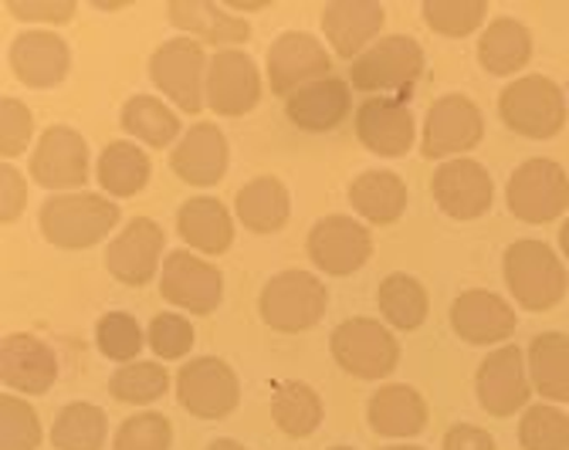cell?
Masks as SVG:
<instances>
[{
	"label": "cell",
	"instance_id": "obj_8",
	"mask_svg": "<svg viewBox=\"0 0 569 450\" xmlns=\"http://www.w3.org/2000/svg\"><path fill=\"white\" fill-rule=\"evenodd\" d=\"M569 203V180L552 160H529L509 180V207L526 223H549Z\"/></svg>",
	"mask_w": 569,
	"mask_h": 450
},
{
	"label": "cell",
	"instance_id": "obj_29",
	"mask_svg": "<svg viewBox=\"0 0 569 450\" xmlns=\"http://www.w3.org/2000/svg\"><path fill=\"white\" fill-rule=\"evenodd\" d=\"M370 423L383 437H413L427 427V403L410 387H383L370 400Z\"/></svg>",
	"mask_w": 569,
	"mask_h": 450
},
{
	"label": "cell",
	"instance_id": "obj_4",
	"mask_svg": "<svg viewBox=\"0 0 569 450\" xmlns=\"http://www.w3.org/2000/svg\"><path fill=\"white\" fill-rule=\"evenodd\" d=\"M332 356L356 380H383L400 359V346L377 319H346L332 332Z\"/></svg>",
	"mask_w": 569,
	"mask_h": 450
},
{
	"label": "cell",
	"instance_id": "obj_10",
	"mask_svg": "<svg viewBox=\"0 0 569 450\" xmlns=\"http://www.w3.org/2000/svg\"><path fill=\"white\" fill-rule=\"evenodd\" d=\"M481 136H485V122L478 106L465 96H445L427 112L420 149L423 157L445 160L455 153H468V149L481 142Z\"/></svg>",
	"mask_w": 569,
	"mask_h": 450
},
{
	"label": "cell",
	"instance_id": "obj_47",
	"mask_svg": "<svg viewBox=\"0 0 569 450\" xmlns=\"http://www.w3.org/2000/svg\"><path fill=\"white\" fill-rule=\"evenodd\" d=\"M24 200H28V187L21 173L11 163H4L0 167V220L4 223L18 220V213L24 210Z\"/></svg>",
	"mask_w": 569,
	"mask_h": 450
},
{
	"label": "cell",
	"instance_id": "obj_15",
	"mask_svg": "<svg viewBox=\"0 0 569 450\" xmlns=\"http://www.w3.org/2000/svg\"><path fill=\"white\" fill-rule=\"evenodd\" d=\"M258 68L241 51H218L207 68V106L218 116H244L258 106Z\"/></svg>",
	"mask_w": 569,
	"mask_h": 450
},
{
	"label": "cell",
	"instance_id": "obj_33",
	"mask_svg": "<svg viewBox=\"0 0 569 450\" xmlns=\"http://www.w3.org/2000/svg\"><path fill=\"white\" fill-rule=\"evenodd\" d=\"M150 180V157L132 142H112L99 160V183L112 197H136Z\"/></svg>",
	"mask_w": 569,
	"mask_h": 450
},
{
	"label": "cell",
	"instance_id": "obj_34",
	"mask_svg": "<svg viewBox=\"0 0 569 450\" xmlns=\"http://www.w3.org/2000/svg\"><path fill=\"white\" fill-rule=\"evenodd\" d=\"M106 433V413L96 403H68L54 420L51 443L58 450H102Z\"/></svg>",
	"mask_w": 569,
	"mask_h": 450
},
{
	"label": "cell",
	"instance_id": "obj_42",
	"mask_svg": "<svg viewBox=\"0 0 569 450\" xmlns=\"http://www.w3.org/2000/svg\"><path fill=\"white\" fill-rule=\"evenodd\" d=\"M96 342L99 349L116 359V362H129L139 356L142 349V332H139V322L129 316V312H109L99 319V329H96Z\"/></svg>",
	"mask_w": 569,
	"mask_h": 450
},
{
	"label": "cell",
	"instance_id": "obj_17",
	"mask_svg": "<svg viewBox=\"0 0 569 450\" xmlns=\"http://www.w3.org/2000/svg\"><path fill=\"white\" fill-rule=\"evenodd\" d=\"M160 254H163L160 223H153L147 217H136L129 228L109 244L106 264L122 284H147L160 268Z\"/></svg>",
	"mask_w": 569,
	"mask_h": 450
},
{
	"label": "cell",
	"instance_id": "obj_20",
	"mask_svg": "<svg viewBox=\"0 0 569 450\" xmlns=\"http://www.w3.org/2000/svg\"><path fill=\"white\" fill-rule=\"evenodd\" d=\"M451 326L465 342L491 346V342H502L516 332V312L498 294L471 288V291L458 294V302L451 309Z\"/></svg>",
	"mask_w": 569,
	"mask_h": 450
},
{
	"label": "cell",
	"instance_id": "obj_28",
	"mask_svg": "<svg viewBox=\"0 0 569 450\" xmlns=\"http://www.w3.org/2000/svg\"><path fill=\"white\" fill-rule=\"evenodd\" d=\"M234 207H238V217L248 231L274 234L284 228V220H289V190H284L281 180H274V177H258L238 190Z\"/></svg>",
	"mask_w": 569,
	"mask_h": 450
},
{
	"label": "cell",
	"instance_id": "obj_35",
	"mask_svg": "<svg viewBox=\"0 0 569 450\" xmlns=\"http://www.w3.org/2000/svg\"><path fill=\"white\" fill-rule=\"evenodd\" d=\"M271 417L289 437H309L322 423V400L306 383H281L271 397Z\"/></svg>",
	"mask_w": 569,
	"mask_h": 450
},
{
	"label": "cell",
	"instance_id": "obj_26",
	"mask_svg": "<svg viewBox=\"0 0 569 450\" xmlns=\"http://www.w3.org/2000/svg\"><path fill=\"white\" fill-rule=\"evenodd\" d=\"M177 228H180V238L193 244V251H203V254H224L234 241L231 213L213 197L187 200L177 213Z\"/></svg>",
	"mask_w": 569,
	"mask_h": 450
},
{
	"label": "cell",
	"instance_id": "obj_45",
	"mask_svg": "<svg viewBox=\"0 0 569 450\" xmlns=\"http://www.w3.org/2000/svg\"><path fill=\"white\" fill-rule=\"evenodd\" d=\"M150 346L163 359H180L193 349V326L183 316H157L150 326Z\"/></svg>",
	"mask_w": 569,
	"mask_h": 450
},
{
	"label": "cell",
	"instance_id": "obj_37",
	"mask_svg": "<svg viewBox=\"0 0 569 450\" xmlns=\"http://www.w3.org/2000/svg\"><path fill=\"white\" fill-rule=\"evenodd\" d=\"M380 309H383L390 326L413 332L427 319V291L410 274H390L380 284Z\"/></svg>",
	"mask_w": 569,
	"mask_h": 450
},
{
	"label": "cell",
	"instance_id": "obj_18",
	"mask_svg": "<svg viewBox=\"0 0 569 450\" xmlns=\"http://www.w3.org/2000/svg\"><path fill=\"white\" fill-rule=\"evenodd\" d=\"M491 177L475 160H451L435 173V200L455 220H475L491 207Z\"/></svg>",
	"mask_w": 569,
	"mask_h": 450
},
{
	"label": "cell",
	"instance_id": "obj_40",
	"mask_svg": "<svg viewBox=\"0 0 569 450\" xmlns=\"http://www.w3.org/2000/svg\"><path fill=\"white\" fill-rule=\"evenodd\" d=\"M526 450H569V417L556 407H529L519 427Z\"/></svg>",
	"mask_w": 569,
	"mask_h": 450
},
{
	"label": "cell",
	"instance_id": "obj_50",
	"mask_svg": "<svg viewBox=\"0 0 569 450\" xmlns=\"http://www.w3.org/2000/svg\"><path fill=\"white\" fill-rule=\"evenodd\" d=\"M559 244H562V254L569 258V220L562 223V231H559Z\"/></svg>",
	"mask_w": 569,
	"mask_h": 450
},
{
	"label": "cell",
	"instance_id": "obj_48",
	"mask_svg": "<svg viewBox=\"0 0 569 450\" xmlns=\"http://www.w3.org/2000/svg\"><path fill=\"white\" fill-rule=\"evenodd\" d=\"M445 450H495V440H491V433L481 430V427L458 423V427L448 430Z\"/></svg>",
	"mask_w": 569,
	"mask_h": 450
},
{
	"label": "cell",
	"instance_id": "obj_2",
	"mask_svg": "<svg viewBox=\"0 0 569 450\" xmlns=\"http://www.w3.org/2000/svg\"><path fill=\"white\" fill-rule=\"evenodd\" d=\"M506 281L529 312H546L566 294V268L542 241H516L506 251Z\"/></svg>",
	"mask_w": 569,
	"mask_h": 450
},
{
	"label": "cell",
	"instance_id": "obj_11",
	"mask_svg": "<svg viewBox=\"0 0 569 450\" xmlns=\"http://www.w3.org/2000/svg\"><path fill=\"white\" fill-rule=\"evenodd\" d=\"M160 291H163L167 302H173L193 316H210L221 306L224 281L213 264L193 258L190 251H173V254H167Z\"/></svg>",
	"mask_w": 569,
	"mask_h": 450
},
{
	"label": "cell",
	"instance_id": "obj_5",
	"mask_svg": "<svg viewBox=\"0 0 569 450\" xmlns=\"http://www.w3.org/2000/svg\"><path fill=\"white\" fill-rule=\"evenodd\" d=\"M423 71V51L413 38L393 34L352 61L349 82L363 92H410Z\"/></svg>",
	"mask_w": 569,
	"mask_h": 450
},
{
	"label": "cell",
	"instance_id": "obj_12",
	"mask_svg": "<svg viewBox=\"0 0 569 450\" xmlns=\"http://www.w3.org/2000/svg\"><path fill=\"white\" fill-rule=\"evenodd\" d=\"M309 254H312L316 268H322L329 274H352V271H360L367 264V258L373 254V238L363 223H356L352 217L332 213L312 228Z\"/></svg>",
	"mask_w": 569,
	"mask_h": 450
},
{
	"label": "cell",
	"instance_id": "obj_14",
	"mask_svg": "<svg viewBox=\"0 0 569 450\" xmlns=\"http://www.w3.org/2000/svg\"><path fill=\"white\" fill-rule=\"evenodd\" d=\"M31 177L51 190L82 187L89 180V146H86V139L68 126L44 129L34 157H31Z\"/></svg>",
	"mask_w": 569,
	"mask_h": 450
},
{
	"label": "cell",
	"instance_id": "obj_1",
	"mask_svg": "<svg viewBox=\"0 0 569 450\" xmlns=\"http://www.w3.org/2000/svg\"><path fill=\"white\" fill-rule=\"evenodd\" d=\"M119 220V207L96 193H61L41 207V231L51 244L79 251L99 244Z\"/></svg>",
	"mask_w": 569,
	"mask_h": 450
},
{
	"label": "cell",
	"instance_id": "obj_51",
	"mask_svg": "<svg viewBox=\"0 0 569 450\" xmlns=\"http://www.w3.org/2000/svg\"><path fill=\"white\" fill-rule=\"evenodd\" d=\"M387 450H423V447H387Z\"/></svg>",
	"mask_w": 569,
	"mask_h": 450
},
{
	"label": "cell",
	"instance_id": "obj_9",
	"mask_svg": "<svg viewBox=\"0 0 569 450\" xmlns=\"http://www.w3.org/2000/svg\"><path fill=\"white\" fill-rule=\"evenodd\" d=\"M150 74H153L157 89L177 102V109H183L190 116L203 109L207 79H203V51L197 41L173 38V41L160 44L150 61Z\"/></svg>",
	"mask_w": 569,
	"mask_h": 450
},
{
	"label": "cell",
	"instance_id": "obj_3",
	"mask_svg": "<svg viewBox=\"0 0 569 450\" xmlns=\"http://www.w3.org/2000/svg\"><path fill=\"white\" fill-rule=\"evenodd\" d=\"M326 288L309 271H281L261 291V316L274 332L296 336L326 316Z\"/></svg>",
	"mask_w": 569,
	"mask_h": 450
},
{
	"label": "cell",
	"instance_id": "obj_22",
	"mask_svg": "<svg viewBox=\"0 0 569 450\" xmlns=\"http://www.w3.org/2000/svg\"><path fill=\"white\" fill-rule=\"evenodd\" d=\"M170 167L180 180L193 187H213L228 170V139L218 126H193L173 149Z\"/></svg>",
	"mask_w": 569,
	"mask_h": 450
},
{
	"label": "cell",
	"instance_id": "obj_36",
	"mask_svg": "<svg viewBox=\"0 0 569 450\" xmlns=\"http://www.w3.org/2000/svg\"><path fill=\"white\" fill-rule=\"evenodd\" d=\"M122 129L129 136H139L153 149H167L180 136V119L153 96H136L122 109Z\"/></svg>",
	"mask_w": 569,
	"mask_h": 450
},
{
	"label": "cell",
	"instance_id": "obj_24",
	"mask_svg": "<svg viewBox=\"0 0 569 450\" xmlns=\"http://www.w3.org/2000/svg\"><path fill=\"white\" fill-rule=\"evenodd\" d=\"M383 8L377 0H332V4L322 11V28L329 44L336 48V54L352 58L367 48V41H373L383 28Z\"/></svg>",
	"mask_w": 569,
	"mask_h": 450
},
{
	"label": "cell",
	"instance_id": "obj_19",
	"mask_svg": "<svg viewBox=\"0 0 569 450\" xmlns=\"http://www.w3.org/2000/svg\"><path fill=\"white\" fill-rule=\"evenodd\" d=\"M356 136L377 157H403L413 146V116L400 99H367L356 112Z\"/></svg>",
	"mask_w": 569,
	"mask_h": 450
},
{
	"label": "cell",
	"instance_id": "obj_27",
	"mask_svg": "<svg viewBox=\"0 0 569 450\" xmlns=\"http://www.w3.org/2000/svg\"><path fill=\"white\" fill-rule=\"evenodd\" d=\"M167 11L177 28L197 34L207 44H238L251 34L248 21L221 4H210V0H173Z\"/></svg>",
	"mask_w": 569,
	"mask_h": 450
},
{
	"label": "cell",
	"instance_id": "obj_39",
	"mask_svg": "<svg viewBox=\"0 0 569 450\" xmlns=\"http://www.w3.org/2000/svg\"><path fill=\"white\" fill-rule=\"evenodd\" d=\"M420 11H423V21L435 31L448 38H465L475 28H481L488 4L485 0H427Z\"/></svg>",
	"mask_w": 569,
	"mask_h": 450
},
{
	"label": "cell",
	"instance_id": "obj_7",
	"mask_svg": "<svg viewBox=\"0 0 569 450\" xmlns=\"http://www.w3.org/2000/svg\"><path fill=\"white\" fill-rule=\"evenodd\" d=\"M177 397L180 403L200 417V420H221L228 417L238 400H241V390H238V377L234 369L221 359L213 356H200L193 362H187L177 377Z\"/></svg>",
	"mask_w": 569,
	"mask_h": 450
},
{
	"label": "cell",
	"instance_id": "obj_16",
	"mask_svg": "<svg viewBox=\"0 0 569 450\" xmlns=\"http://www.w3.org/2000/svg\"><path fill=\"white\" fill-rule=\"evenodd\" d=\"M478 397L491 417H512L529 403V377L519 346H506L491 352L478 372Z\"/></svg>",
	"mask_w": 569,
	"mask_h": 450
},
{
	"label": "cell",
	"instance_id": "obj_46",
	"mask_svg": "<svg viewBox=\"0 0 569 450\" xmlns=\"http://www.w3.org/2000/svg\"><path fill=\"white\" fill-rule=\"evenodd\" d=\"M8 11L21 21L61 24L76 14V4H71V0H8Z\"/></svg>",
	"mask_w": 569,
	"mask_h": 450
},
{
	"label": "cell",
	"instance_id": "obj_52",
	"mask_svg": "<svg viewBox=\"0 0 569 450\" xmlns=\"http://www.w3.org/2000/svg\"><path fill=\"white\" fill-rule=\"evenodd\" d=\"M332 450H352V447H332Z\"/></svg>",
	"mask_w": 569,
	"mask_h": 450
},
{
	"label": "cell",
	"instance_id": "obj_31",
	"mask_svg": "<svg viewBox=\"0 0 569 450\" xmlns=\"http://www.w3.org/2000/svg\"><path fill=\"white\" fill-rule=\"evenodd\" d=\"M532 54V38L526 24L512 18H498L485 28L478 41V61L491 74H516Z\"/></svg>",
	"mask_w": 569,
	"mask_h": 450
},
{
	"label": "cell",
	"instance_id": "obj_41",
	"mask_svg": "<svg viewBox=\"0 0 569 450\" xmlns=\"http://www.w3.org/2000/svg\"><path fill=\"white\" fill-rule=\"evenodd\" d=\"M41 443V420L38 413L18 400H0V450H34Z\"/></svg>",
	"mask_w": 569,
	"mask_h": 450
},
{
	"label": "cell",
	"instance_id": "obj_6",
	"mask_svg": "<svg viewBox=\"0 0 569 450\" xmlns=\"http://www.w3.org/2000/svg\"><path fill=\"white\" fill-rule=\"evenodd\" d=\"M498 109H502V119L509 129H516L519 136H529V139H549L566 122L562 92L556 89V82L542 79V74H529V79L512 82L502 92Z\"/></svg>",
	"mask_w": 569,
	"mask_h": 450
},
{
	"label": "cell",
	"instance_id": "obj_23",
	"mask_svg": "<svg viewBox=\"0 0 569 450\" xmlns=\"http://www.w3.org/2000/svg\"><path fill=\"white\" fill-rule=\"evenodd\" d=\"M68 44L51 31H24L11 44V68L31 89H54L68 74Z\"/></svg>",
	"mask_w": 569,
	"mask_h": 450
},
{
	"label": "cell",
	"instance_id": "obj_30",
	"mask_svg": "<svg viewBox=\"0 0 569 450\" xmlns=\"http://www.w3.org/2000/svg\"><path fill=\"white\" fill-rule=\"evenodd\" d=\"M349 200L370 223H393L407 207V183L390 170H370L352 180Z\"/></svg>",
	"mask_w": 569,
	"mask_h": 450
},
{
	"label": "cell",
	"instance_id": "obj_32",
	"mask_svg": "<svg viewBox=\"0 0 569 450\" xmlns=\"http://www.w3.org/2000/svg\"><path fill=\"white\" fill-rule=\"evenodd\" d=\"M529 377L532 387L556 403L569 400V336L546 332L529 346Z\"/></svg>",
	"mask_w": 569,
	"mask_h": 450
},
{
	"label": "cell",
	"instance_id": "obj_21",
	"mask_svg": "<svg viewBox=\"0 0 569 450\" xmlns=\"http://www.w3.org/2000/svg\"><path fill=\"white\" fill-rule=\"evenodd\" d=\"M0 377L21 393L41 397L58 380V359L34 336H8L0 346Z\"/></svg>",
	"mask_w": 569,
	"mask_h": 450
},
{
	"label": "cell",
	"instance_id": "obj_43",
	"mask_svg": "<svg viewBox=\"0 0 569 450\" xmlns=\"http://www.w3.org/2000/svg\"><path fill=\"white\" fill-rule=\"evenodd\" d=\"M170 420L160 413H136L116 433V450H170Z\"/></svg>",
	"mask_w": 569,
	"mask_h": 450
},
{
	"label": "cell",
	"instance_id": "obj_38",
	"mask_svg": "<svg viewBox=\"0 0 569 450\" xmlns=\"http://www.w3.org/2000/svg\"><path fill=\"white\" fill-rule=\"evenodd\" d=\"M167 387L170 377L160 362H129L112 377L109 393L122 403H153L167 393Z\"/></svg>",
	"mask_w": 569,
	"mask_h": 450
},
{
	"label": "cell",
	"instance_id": "obj_49",
	"mask_svg": "<svg viewBox=\"0 0 569 450\" xmlns=\"http://www.w3.org/2000/svg\"><path fill=\"white\" fill-rule=\"evenodd\" d=\"M207 450H248V447H241L238 440H213Z\"/></svg>",
	"mask_w": 569,
	"mask_h": 450
},
{
	"label": "cell",
	"instance_id": "obj_25",
	"mask_svg": "<svg viewBox=\"0 0 569 450\" xmlns=\"http://www.w3.org/2000/svg\"><path fill=\"white\" fill-rule=\"evenodd\" d=\"M284 112H289V119L306 132H329L349 112V86L342 79H336V74L319 79V82H309L289 96Z\"/></svg>",
	"mask_w": 569,
	"mask_h": 450
},
{
	"label": "cell",
	"instance_id": "obj_44",
	"mask_svg": "<svg viewBox=\"0 0 569 450\" xmlns=\"http://www.w3.org/2000/svg\"><path fill=\"white\" fill-rule=\"evenodd\" d=\"M31 129H34V119L28 106L18 99H4V106H0V153L8 160L21 157L31 142Z\"/></svg>",
	"mask_w": 569,
	"mask_h": 450
},
{
	"label": "cell",
	"instance_id": "obj_13",
	"mask_svg": "<svg viewBox=\"0 0 569 450\" xmlns=\"http://www.w3.org/2000/svg\"><path fill=\"white\" fill-rule=\"evenodd\" d=\"M329 51L302 31L281 34L268 51V79L278 96H292L309 82L329 79Z\"/></svg>",
	"mask_w": 569,
	"mask_h": 450
}]
</instances>
